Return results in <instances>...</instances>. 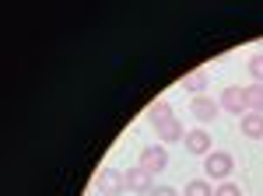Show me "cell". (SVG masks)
Listing matches in <instances>:
<instances>
[{
  "label": "cell",
  "mask_w": 263,
  "mask_h": 196,
  "mask_svg": "<svg viewBox=\"0 0 263 196\" xmlns=\"http://www.w3.org/2000/svg\"><path fill=\"white\" fill-rule=\"evenodd\" d=\"M232 168H235V161H232V154L228 151H211V154L203 158V172H207V179H228L232 175Z\"/></svg>",
  "instance_id": "6da1fadb"
},
{
  "label": "cell",
  "mask_w": 263,
  "mask_h": 196,
  "mask_svg": "<svg viewBox=\"0 0 263 196\" xmlns=\"http://www.w3.org/2000/svg\"><path fill=\"white\" fill-rule=\"evenodd\" d=\"M123 182H126V189L134 196H151V189H155V175L147 168H141V165H134L130 172H123Z\"/></svg>",
  "instance_id": "7a4b0ae2"
},
{
  "label": "cell",
  "mask_w": 263,
  "mask_h": 196,
  "mask_svg": "<svg viewBox=\"0 0 263 196\" xmlns=\"http://www.w3.org/2000/svg\"><path fill=\"white\" fill-rule=\"evenodd\" d=\"M141 168H147L151 175H158L168 168V151H165L162 144H151V147H144L141 151Z\"/></svg>",
  "instance_id": "3957f363"
},
{
  "label": "cell",
  "mask_w": 263,
  "mask_h": 196,
  "mask_svg": "<svg viewBox=\"0 0 263 196\" xmlns=\"http://www.w3.org/2000/svg\"><path fill=\"white\" fill-rule=\"evenodd\" d=\"M95 186H99L102 196H120L123 189H126V182H123V172H116V168H102L99 179H95Z\"/></svg>",
  "instance_id": "277c9868"
},
{
  "label": "cell",
  "mask_w": 263,
  "mask_h": 196,
  "mask_svg": "<svg viewBox=\"0 0 263 196\" xmlns=\"http://www.w3.org/2000/svg\"><path fill=\"white\" fill-rule=\"evenodd\" d=\"M218 102H221V109H224V112H235V116H246V88H239V84L224 88Z\"/></svg>",
  "instance_id": "5b68a950"
},
{
  "label": "cell",
  "mask_w": 263,
  "mask_h": 196,
  "mask_svg": "<svg viewBox=\"0 0 263 196\" xmlns=\"http://www.w3.org/2000/svg\"><path fill=\"white\" fill-rule=\"evenodd\" d=\"M218 109H221V102H214V98H207V95H197L190 102V112H193V119H200V123L218 119Z\"/></svg>",
  "instance_id": "8992f818"
},
{
  "label": "cell",
  "mask_w": 263,
  "mask_h": 196,
  "mask_svg": "<svg viewBox=\"0 0 263 196\" xmlns=\"http://www.w3.org/2000/svg\"><path fill=\"white\" fill-rule=\"evenodd\" d=\"M186 151L193 158H207L211 154V133L207 130H190L186 133Z\"/></svg>",
  "instance_id": "52a82bcc"
},
{
  "label": "cell",
  "mask_w": 263,
  "mask_h": 196,
  "mask_svg": "<svg viewBox=\"0 0 263 196\" xmlns=\"http://www.w3.org/2000/svg\"><path fill=\"white\" fill-rule=\"evenodd\" d=\"M144 116H147V123H151V126H162V123H168V119H176V116H172V105H168L165 98H158V102H151Z\"/></svg>",
  "instance_id": "ba28073f"
},
{
  "label": "cell",
  "mask_w": 263,
  "mask_h": 196,
  "mask_svg": "<svg viewBox=\"0 0 263 196\" xmlns=\"http://www.w3.org/2000/svg\"><path fill=\"white\" fill-rule=\"evenodd\" d=\"M155 130H158L162 144H176V140H186V133H182V123H179V119H168V123L155 126Z\"/></svg>",
  "instance_id": "9c48e42d"
},
{
  "label": "cell",
  "mask_w": 263,
  "mask_h": 196,
  "mask_svg": "<svg viewBox=\"0 0 263 196\" xmlns=\"http://www.w3.org/2000/svg\"><path fill=\"white\" fill-rule=\"evenodd\" d=\"M242 133L249 140H260L263 137V116H260V112H246V116H242Z\"/></svg>",
  "instance_id": "30bf717a"
},
{
  "label": "cell",
  "mask_w": 263,
  "mask_h": 196,
  "mask_svg": "<svg viewBox=\"0 0 263 196\" xmlns=\"http://www.w3.org/2000/svg\"><path fill=\"white\" fill-rule=\"evenodd\" d=\"M246 109L263 116V84H249L246 88Z\"/></svg>",
  "instance_id": "8fae6325"
},
{
  "label": "cell",
  "mask_w": 263,
  "mask_h": 196,
  "mask_svg": "<svg viewBox=\"0 0 263 196\" xmlns=\"http://www.w3.org/2000/svg\"><path fill=\"white\" fill-rule=\"evenodd\" d=\"M207 74H203V70H193V74H186V77H182V88H186V91H193V95H200L203 88H207Z\"/></svg>",
  "instance_id": "7c38bea8"
},
{
  "label": "cell",
  "mask_w": 263,
  "mask_h": 196,
  "mask_svg": "<svg viewBox=\"0 0 263 196\" xmlns=\"http://www.w3.org/2000/svg\"><path fill=\"white\" fill-rule=\"evenodd\" d=\"M186 196H214V186L207 179H190L186 182Z\"/></svg>",
  "instance_id": "4fadbf2b"
},
{
  "label": "cell",
  "mask_w": 263,
  "mask_h": 196,
  "mask_svg": "<svg viewBox=\"0 0 263 196\" xmlns=\"http://www.w3.org/2000/svg\"><path fill=\"white\" fill-rule=\"evenodd\" d=\"M249 74H253V84H263V53L249 60Z\"/></svg>",
  "instance_id": "5bb4252c"
},
{
  "label": "cell",
  "mask_w": 263,
  "mask_h": 196,
  "mask_svg": "<svg viewBox=\"0 0 263 196\" xmlns=\"http://www.w3.org/2000/svg\"><path fill=\"white\" fill-rule=\"evenodd\" d=\"M214 196H242V189H239L235 182H221V186L214 189Z\"/></svg>",
  "instance_id": "9a60e30c"
},
{
  "label": "cell",
  "mask_w": 263,
  "mask_h": 196,
  "mask_svg": "<svg viewBox=\"0 0 263 196\" xmlns=\"http://www.w3.org/2000/svg\"><path fill=\"white\" fill-rule=\"evenodd\" d=\"M151 196H176V189H172V186H155Z\"/></svg>",
  "instance_id": "2e32d148"
},
{
  "label": "cell",
  "mask_w": 263,
  "mask_h": 196,
  "mask_svg": "<svg viewBox=\"0 0 263 196\" xmlns=\"http://www.w3.org/2000/svg\"><path fill=\"white\" fill-rule=\"evenodd\" d=\"M95 196H102V193H95Z\"/></svg>",
  "instance_id": "e0dca14e"
}]
</instances>
